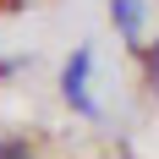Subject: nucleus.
<instances>
[{"instance_id":"7ed1b4c3","label":"nucleus","mask_w":159,"mask_h":159,"mask_svg":"<svg viewBox=\"0 0 159 159\" xmlns=\"http://www.w3.org/2000/svg\"><path fill=\"white\" fill-rule=\"evenodd\" d=\"M143 77H148V93L159 99V39H154V44L143 49Z\"/></svg>"},{"instance_id":"39448f33","label":"nucleus","mask_w":159,"mask_h":159,"mask_svg":"<svg viewBox=\"0 0 159 159\" xmlns=\"http://www.w3.org/2000/svg\"><path fill=\"white\" fill-rule=\"evenodd\" d=\"M11 71H16V61H6V55H0V77H11Z\"/></svg>"},{"instance_id":"20e7f679","label":"nucleus","mask_w":159,"mask_h":159,"mask_svg":"<svg viewBox=\"0 0 159 159\" xmlns=\"http://www.w3.org/2000/svg\"><path fill=\"white\" fill-rule=\"evenodd\" d=\"M0 159H33V148L16 143V137H0Z\"/></svg>"},{"instance_id":"f257e3e1","label":"nucleus","mask_w":159,"mask_h":159,"mask_svg":"<svg viewBox=\"0 0 159 159\" xmlns=\"http://www.w3.org/2000/svg\"><path fill=\"white\" fill-rule=\"evenodd\" d=\"M88 77H93V49H71V61L61 66V93H66V104H71L77 115L93 121L99 104H93V93H88Z\"/></svg>"},{"instance_id":"f03ea898","label":"nucleus","mask_w":159,"mask_h":159,"mask_svg":"<svg viewBox=\"0 0 159 159\" xmlns=\"http://www.w3.org/2000/svg\"><path fill=\"white\" fill-rule=\"evenodd\" d=\"M110 22H115V33L126 44H137V33H143V0H110Z\"/></svg>"}]
</instances>
